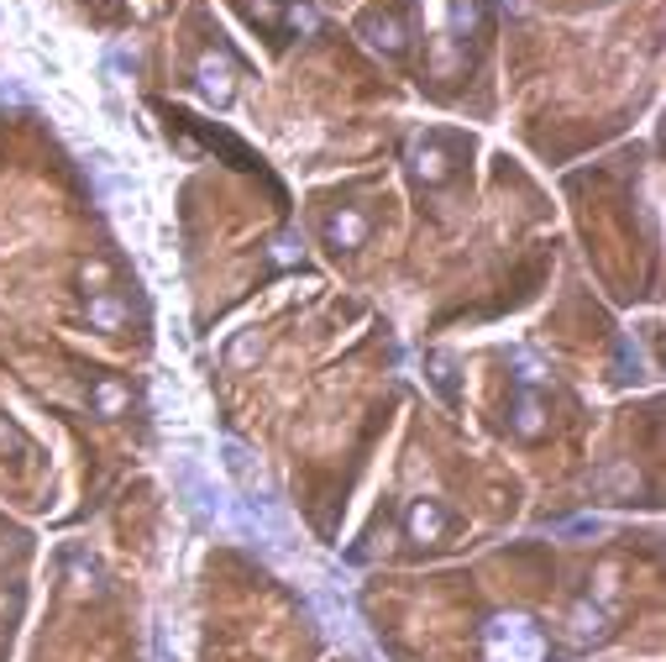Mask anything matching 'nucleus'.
<instances>
[{
    "label": "nucleus",
    "instance_id": "1",
    "mask_svg": "<svg viewBox=\"0 0 666 662\" xmlns=\"http://www.w3.org/2000/svg\"><path fill=\"white\" fill-rule=\"evenodd\" d=\"M483 658L488 662H546V637L530 616L504 610L483 626Z\"/></svg>",
    "mask_w": 666,
    "mask_h": 662
},
{
    "label": "nucleus",
    "instance_id": "2",
    "mask_svg": "<svg viewBox=\"0 0 666 662\" xmlns=\"http://www.w3.org/2000/svg\"><path fill=\"white\" fill-rule=\"evenodd\" d=\"M194 85H200V95H205L211 106H226V100L237 95V64H232L226 53H205L200 68H194Z\"/></svg>",
    "mask_w": 666,
    "mask_h": 662
},
{
    "label": "nucleus",
    "instance_id": "3",
    "mask_svg": "<svg viewBox=\"0 0 666 662\" xmlns=\"http://www.w3.org/2000/svg\"><path fill=\"white\" fill-rule=\"evenodd\" d=\"M325 247H336V253H352V247H363L367 237H373V221L363 216V211H352V205H342V211H331L321 226Z\"/></svg>",
    "mask_w": 666,
    "mask_h": 662
},
{
    "label": "nucleus",
    "instance_id": "4",
    "mask_svg": "<svg viewBox=\"0 0 666 662\" xmlns=\"http://www.w3.org/2000/svg\"><path fill=\"white\" fill-rule=\"evenodd\" d=\"M452 148L441 142V137H426V142H415L409 148V169H415V179H426V184H441V179L452 174Z\"/></svg>",
    "mask_w": 666,
    "mask_h": 662
},
{
    "label": "nucleus",
    "instance_id": "5",
    "mask_svg": "<svg viewBox=\"0 0 666 662\" xmlns=\"http://www.w3.org/2000/svg\"><path fill=\"white\" fill-rule=\"evenodd\" d=\"M363 32H367V43L378 47V53H405L409 47V22L405 17H394V11H373V17H363Z\"/></svg>",
    "mask_w": 666,
    "mask_h": 662
},
{
    "label": "nucleus",
    "instance_id": "6",
    "mask_svg": "<svg viewBox=\"0 0 666 662\" xmlns=\"http://www.w3.org/2000/svg\"><path fill=\"white\" fill-rule=\"evenodd\" d=\"M509 426H515V437L536 441L546 426H551V410H546V399H540V389H519L515 395V410H509Z\"/></svg>",
    "mask_w": 666,
    "mask_h": 662
},
{
    "label": "nucleus",
    "instance_id": "7",
    "mask_svg": "<svg viewBox=\"0 0 666 662\" xmlns=\"http://www.w3.org/2000/svg\"><path fill=\"white\" fill-rule=\"evenodd\" d=\"M405 536L409 542H441L447 536V510L436 505V500H415V505L405 510Z\"/></svg>",
    "mask_w": 666,
    "mask_h": 662
},
{
    "label": "nucleus",
    "instance_id": "8",
    "mask_svg": "<svg viewBox=\"0 0 666 662\" xmlns=\"http://www.w3.org/2000/svg\"><path fill=\"white\" fill-rule=\"evenodd\" d=\"M567 637H572V647L603 641V610L593 605V599H582L578 610H572V620H567Z\"/></svg>",
    "mask_w": 666,
    "mask_h": 662
},
{
    "label": "nucleus",
    "instance_id": "9",
    "mask_svg": "<svg viewBox=\"0 0 666 662\" xmlns=\"http://www.w3.org/2000/svg\"><path fill=\"white\" fill-rule=\"evenodd\" d=\"M89 327L95 331H121L127 327V306L116 300V295H89Z\"/></svg>",
    "mask_w": 666,
    "mask_h": 662
},
{
    "label": "nucleus",
    "instance_id": "10",
    "mask_svg": "<svg viewBox=\"0 0 666 662\" xmlns=\"http://www.w3.org/2000/svg\"><path fill=\"white\" fill-rule=\"evenodd\" d=\"M89 405H95V416H121L131 405V395L121 389V384H110V378H100L95 389H89Z\"/></svg>",
    "mask_w": 666,
    "mask_h": 662
},
{
    "label": "nucleus",
    "instance_id": "11",
    "mask_svg": "<svg viewBox=\"0 0 666 662\" xmlns=\"http://www.w3.org/2000/svg\"><path fill=\"white\" fill-rule=\"evenodd\" d=\"M614 595H620V568H614V563H603L599 574H593V605H599V610H609V605H614Z\"/></svg>",
    "mask_w": 666,
    "mask_h": 662
},
{
    "label": "nucleus",
    "instance_id": "12",
    "mask_svg": "<svg viewBox=\"0 0 666 662\" xmlns=\"http://www.w3.org/2000/svg\"><path fill=\"white\" fill-rule=\"evenodd\" d=\"M68 584H74V595H100L95 568H85V557H68Z\"/></svg>",
    "mask_w": 666,
    "mask_h": 662
},
{
    "label": "nucleus",
    "instance_id": "13",
    "mask_svg": "<svg viewBox=\"0 0 666 662\" xmlns=\"http://www.w3.org/2000/svg\"><path fill=\"white\" fill-rule=\"evenodd\" d=\"M515 369H519V389H540V384H546V369H540L536 357L530 353H515Z\"/></svg>",
    "mask_w": 666,
    "mask_h": 662
},
{
    "label": "nucleus",
    "instance_id": "14",
    "mask_svg": "<svg viewBox=\"0 0 666 662\" xmlns=\"http://www.w3.org/2000/svg\"><path fill=\"white\" fill-rule=\"evenodd\" d=\"M106 279H110V268H106V264H85V289H89V295H106V289H100Z\"/></svg>",
    "mask_w": 666,
    "mask_h": 662
},
{
    "label": "nucleus",
    "instance_id": "15",
    "mask_svg": "<svg viewBox=\"0 0 666 662\" xmlns=\"http://www.w3.org/2000/svg\"><path fill=\"white\" fill-rule=\"evenodd\" d=\"M273 258H279V264H294V258H300L294 237H279V243H273Z\"/></svg>",
    "mask_w": 666,
    "mask_h": 662
},
{
    "label": "nucleus",
    "instance_id": "16",
    "mask_svg": "<svg viewBox=\"0 0 666 662\" xmlns=\"http://www.w3.org/2000/svg\"><path fill=\"white\" fill-rule=\"evenodd\" d=\"M436 384H441V395H447V399H452V405H456V384H452V369H447V363L436 369Z\"/></svg>",
    "mask_w": 666,
    "mask_h": 662
}]
</instances>
